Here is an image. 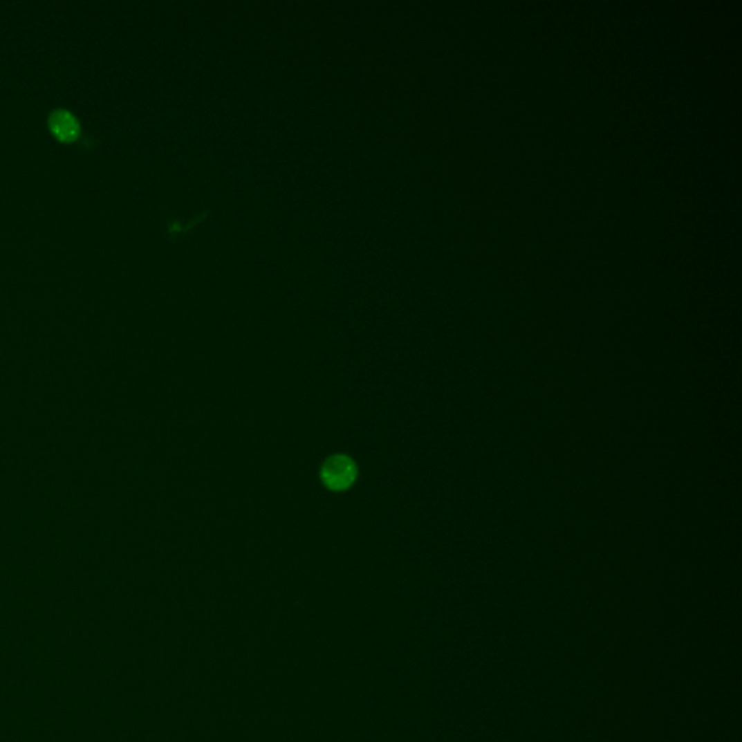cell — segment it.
Returning <instances> with one entry per match:
<instances>
[{
    "mask_svg": "<svg viewBox=\"0 0 742 742\" xmlns=\"http://www.w3.org/2000/svg\"><path fill=\"white\" fill-rule=\"evenodd\" d=\"M48 127L57 140L63 142H71L79 138L80 122L70 111L55 109L48 116Z\"/></svg>",
    "mask_w": 742,
    "mask_h": 742,
    "instance_id": "7a4b0ae2",
    "label": "cell"
},
{
    "mask_svg": "<svg viewBox=\"0 0 742 742\" xmlns=\"http://www.w3.org/2000/svg\"><path fill=\"white\" fill-rule=\"evenodd\" d=\"M321 479L328 489L344 492L350 489L357 479V464L342 454L332 456L321 468Z\"/></svg>",
    "mask_w": 742,
    "mask_h": 742,
    "instance_id": "6da1fadb",
    "label": "cell"
},
{
    "mask_svg": "<svg viewBox=\"0 0 742 742\" xmlns=\"http://www.w3.org/2000/svg\"><path fill=\"white\" fill-rule=\"evenodd\" d=\"M209 215H210V210H209V209H205L203 212H201V214L196 215L193 219H190V221H189L187 223H185V225H183V223H180V222H177V221H174V219H167V221H170V222H167V231H169V235H170L173 239L180 238V236H183V235H187V234L194 228L196 225H199L201 222L206 221Z\"/></svg>",
    "mask_w": 742,
    "mask_h": 742,
    "instance_id": "3957f363",
    "label": "cell"
}]
</instances>
